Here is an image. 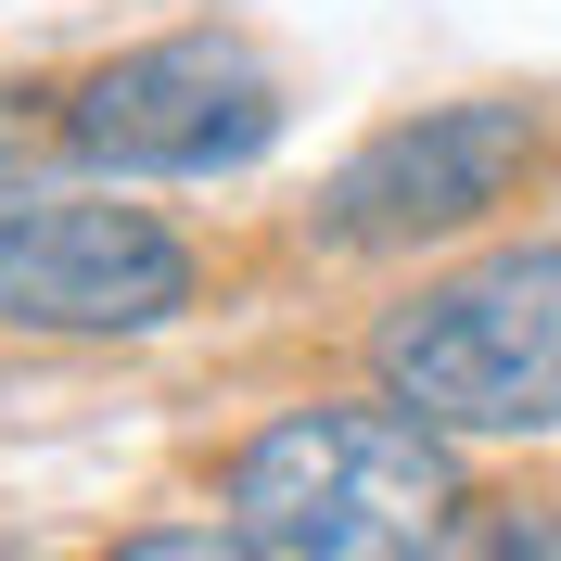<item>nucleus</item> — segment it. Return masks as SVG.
Returning a JSON list of instances; mask_svg holds the SVG:
<instances>
[{
  "instance_id": "f257e3e1",
  "label": "nucleus",
  "mask_w": 561,
  "mask_h": 561,
  "mask_svg": "<svg viewBox=\"0 0 561 561\" xmlns=\"http://www.w3.org/2000/svg\"><path fill=\"white\" fill-rule=\"evenodd\" d=\"M230 536L255 561H396L459 536V459L409 396L280 409L230 459Z\"/></svg>"
},
{
  "instance_id": "f03ea898",
  "label": "nucleus",
  "mask_w": 561,
  "mask_h": 561,
  "mask_svg": "<svg viewBox=\"0 0 561 561\" xmlns=\"http://www.w3.org/2000/svg\"><path fill=\"white\" fill-rule=\"evenodd\" d=\"M370 370L434 434H561V243H511L434 280L383 319Z\"/></svg>"
},
{
  "instance_id": "7ed1b4c3",
  "label": "nucleus",
  "mask_w": 561,
  "mask_h": 561,
  "mask_svg": "<svg viewBox=\"0 0 561 561\" xmlns=\"http://www.w3.org/2000/svg\"><path fill=\"white\" fill-rule=\"evenodd\" d=\"M65 140L115 179H217L280 140V65L243 26H167L77 77Z\"/></svg>"
},
{
  "instance_id": "20e7f679",
  "label": "nucleus",
  "mask_w": 561,
  "mask_h": 561,
  "mask_svg": "<svg viewBox=\"0 0 561 561\" xmlns=\"http://www.w3.org/2000/svg\"><path fill=\"white\" fill-rule=\"evenodd\" d=\"M536 153H549L536 103H434V115H396V128H370L345 167H332V192H319V243H345V255L447 243V230H472V217H497L511 192H524Z\"/></svg>"
},
{
  "instance_id": "39448f33",
  "label": "nucleus",
  "mask_w": 561,
  "mask_h": 561,
  "mask_svg": "<svg viewBox=\"0 0 561 561\" xmlns=\"http://www.w3.org/2000/svg\"><path fill=\"white\" fill-rule=\"evenodd\" d=\"M192 307V243L140 205H0V319L13 332H153Z\"/></svg>"
},
{
  "instance_id": "423d86ee",
  "label": "nucleus",
  "mask_w": 561,
  "mask_h": 561,
  "mask_svg": "<svg viewBox=\"0 0 561 561\" xmlns=\"http://www.w3.org/2000/svg\"><path fill=\"white\" fill-rule=\"evenodd\" d=\"M0 179H13V153H0Z\"/></svg>"
}]
</instances>
